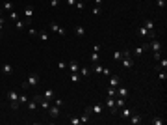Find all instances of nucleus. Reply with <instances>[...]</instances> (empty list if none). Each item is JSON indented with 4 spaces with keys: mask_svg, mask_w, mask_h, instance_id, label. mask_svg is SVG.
<instances>
[{
    "mask_svg": "<svg viewBox=\"0 0 167 125\" xmlns=\"http://www.w3.org/2000/svg\"><path fill=\"white\" fill-rule=\"evenodd\" d=\"M39 80H41V79H39L37 73H32L24 82H22V88H24V90H28V88H37V86H39Z\"/></svg>",
    "mask_w": 167,
    "mask_h": 125,
    "instance_id": "nucleus-1",
    "label": "nucleus"
},
{
    "mask_svg": "<svg viewBox=\"0 0 167 125\" xmlns=\"http://www.w3.org/2000/svg\"><path fill=\"white\" fill-rule=\"evenodd\" d=\"M7 101H9V107H11V110H17L19 108V92H15V90H9L7 92Z\"/></svg>",
    "mask_w": 167,
    "mask_h": 125,
    "instance_id": "nucleus-2",
    "label": "nucleus"
},
{
    "mask_svg": "<svg viewBox=\"0 0 167 125\" xmlns=\"http://www.w3.org/2000/svg\"><path fill=\"white\" fill-rule=\"evenodd\" d=\"M121 64H123V67H125L126 71H130V69L134 67V60L130 58V50H125V56H123Z\"/></svg>",
    "mask_w": 167,
    "mask_h": 125,
    "instance_id": "nucleus-3",
    "label": "nucleus"
},
{
    "mask_svg": "<svg viewBox=\"0 0 167 125\" xmlns=\"http://www.w3.org/2000/svg\"><path fill=\"white\" fill-rule=\"evenodd\" d=\"M104 105L110 108V114H119V108H117V105H115V99L113 97H106V101H104Z\"/></svg>",
    "mask_w": 167,
    "mask_h": 125,
    "instance_id": "nucleus-4",
    "label": "nucleus"
},
{
    "mask_svg": "<svg viewBox=\"0 0 167 125\" xmlns=\"http://www.w3.org/2000/svg\"><path fill=\"white\" fill-rule=\"evenodd\" d=\"M34 99L37 101V107H41L43 110H48V108H50V105H52V103H50L48 99H45V97H43V95H35Z\"/></svg>",
    "mask_w": 167,
    "mask_h": 125,
    "instance_id": "nucleus-5",
    "label": "nucleus"
},
{
    "mask_svg": "<svg viewBox=\"0 0 167 125\" xmlns=\"http://www.w3.org/2000/svg\"><path fill=\"white\" fill-rule=\"evenodd\" d=\"M48 30H50V32H54V34H58V36H65V28L59 26V24H56L54 21L48 22Z\"/></svg>",
    "mask_w": 167,
    "mask_h": 125,
    "instance_id": "nucleus-6",
    "label": "nucleus"
},
{
    "mask_svg": "<svg viewBox=\"0 0 167 125\" xmlns=\"http://www.w3.org/2000/svg\"><path fill=\"white\" fill-rule=\"evenodd\" d=\"M22 13H24V17H26V26H32V17H34V7H32V6H24Z\"/></svg>",
    "mask_w": 167,
    "mask_h": 125,
    "instance_id": "nucleus-7",
    "label": "nucleus"
},
{
    "mask_svg": "<svg viewBox=\"0 0 167 125\" xmlns=\"http://www.w3.org/2000/svg\"><path fill=\"white\" fill-rule=\"evenodd\" d=\"M147 50H149V43H145V45H139V47H136V49H134V56H136V58H141L143 54L147 52Z\"/></svg>",
    "mask_w": 167,
    "mask_h": 125,
    "instance_id": "nucleus-8",
    "label": "nucleus"
},
{
    "mask_svg": "<svg viewBox=\"0 0 167 125\" xmlns=\"http://www.w3.org/2000/svg\"><path fill=\"white\" fill-rule=\"evenodd\" d=\"M143 26H145V28L149 30V32L152 34L154 37H156V24H154V21H152V19H147V21L143 22Z\"/></svg>",
    "mask_w": 167,
    "mask_h": 125,
    "instance_id": "nucleus-9",
    "label": "nucleus"
},
{
    "mask_svg": "<svg viewBox=\"0 0 167 125\" xmlns=\"http://www.w3.org/2000/svg\"><path fill=\"white\" fill-rule=\"evenodd\" d=\"M137 36H139V37H145V39H152V37H154L152 34H150L149 30H147L145 26H143V24H141V26H139V28H137Z\"/></svg>",
    "mask_w": 167,
    "mask_h": 125,
    "instance_id": "nucleus-10",
    "label": "nucleus"
},
{
    "mask_svg": "<svg viewBox=\"0 0 167 125\" xmlns=\"http://www.w3.org/2000/svg\"><path fill=\"white\" fill-rule=\"evenodd\" d=\"M46 112H48V116H50L52 120H56V118L59 116V107H58V105H54V103H52V105H50V108H48Z\"/></svg>",
    "mask_w": 167,
    "mask_h": 125,
    "instance_id": "nucleus-11",
    "label": "nucleus"
},
{
    "mask_svg": "<svg viewBox=\"0 0 167 125\" xmlns=\"http://www.w3.org/2000/svg\"><path fill=\"white\" fill-rule=\"evenodd\" d=\"M89 108H91V114L100 116L102 110H104V105H102V103H97V105H93V107H89Z\"/></svg>",
    "mask_w": 167,
    "mask_h": 125,
    "instance_id": "nucleus-12",
    "label": "nucleus"
},
{
    "mask_svg": "<svg viewBox=\"0 0 167 125\" xmlns=\"http://www.w3.org/2000/svg\"><path fill=\"white\" fill-rule=\"evenodd\" d=\"M119 116H121L123 120H128L130 116H132V108H130L128 105H125V107L121 108V114H119Z\"/></svg>",
    "mask_w": 167,
    "mask_h": 125,
    "instance_id": "nucleus-13",
    "label": "nucleus"
},
{
    "mask_svg": "<svg viewBox=\"0 0 167 125\" xmlns=\"http://www.w3.org/2000/svg\"><path fill=\"white\" fill-rule=\"evenodd\" d=\"M149 49H150V50H162L164 47H162V43L158 41L156 37H152V39H150V43H149Z\"/></svg>",
    "mask_w": 167,
    "mask_h": 125,
    "instance_id": "nucleus-14",
    "label": "nucleus"
},
{
    "mask_svg": "<svg viewBox=\"0 0 167 125\" xmlns=\"http://www.w3.org/2000/svg\"><path fill=\"white\" fill-rule=\"evenodd\" d=\"M13 71H15V67L9 64V62H6V64L2 65V75H11Z\"/></svg>",
    "mask_w": 167,
    "mask_h": 125,
    "instance_id": "nucleus-15",
    "label": "nucleus"
},
{
    "mask_svg": "<svg viewBox=\"0 0 167 125\" xmlns=\"http://www.w3.org/2000/svg\"><path fill=\"white\" fill-rule=\"evenodd\" d=\"M67 69H69L71 73H78V69H80V65H78L76 60H71L69 64H67Z\"/></svg>",
    "mask_w": 167,
    "mask_h": 125,
    "instance_id": "nucleus-16",
    "label": "nucleus"
},
{
    "mask_svg": "<svg viewBox=\"0 0 167 125\" xmlns=\"http://www.w3.org/2000/svg\"><path fill=\"white\" fill-rule=\"evenodd\" d=\"M117 95L119 97H123V99H126L128 97V88H125V86H117Z\"/></svg>",
    "mask_w": 167,
    "mask_h": 125,
    "instance_id": "nucleus-17",
    "label": "nucleus"
},
{
    "mask_svg": "<svg viewBox=\"0 0 167 125\" xmlns=\"http://www.w3.org/2000/svg\"><path fill=\"white\" fill-rule=\"evenodd\" d=\"M128 122L132 123V125H139V123L143 122V118H141V116H139V114H134V112H132V116H130V118H128Z\"/></svg>",
    "mask_w": 167,
    "mask_h": 125,
    "instance_id": "nucleus-18",
    "label": "nucleus"
},
{
    "mask_svg": "<svg viewBox=\"0 0 167 125\" xmlns=\"http://www.w3.org/2000/svg\"><path fill=\"white\" fill-rule=\"evenodd\" d=\"M78 75H80L82 79H86V77H89V75H91V69H89V67H86V65H82V67L78 69Z\"/></svg>",
    "mask_w": 167,
    "mask_h": 125,
    "instance_id": "nucleus-19",
    "label": "nucleus"
},
{
    "mask_svg": "<svg viewBox=\"0 0 167 125\" xmlns=\"http://www.w3.org/2000/svg\"><path fill=\"white\" fill-rule=\"evenodd\" d=\"M121 84H123L121 77H117V75L111 77V80H110V86H111V88H117V86H121Z\"/></svg>",
    "mask_w": 167,
    "mask_h": 125,
    "instance_id": "nucleus-20",
    "label": "nucleus"
},
{
    "mask_svg": "<svg viewBox=\"0 0 167 125\" xmlns=\"http://www.w3.org/2000/svg\"><path fill=\"white\" fill-rule=\"evenodd\" d=\"M37 37H39L43 43H48V41H50V34L46 32V30H45V32H37Z\"/></svg>",
    "mask_w": 167,
    "mask_h": 125,
    "instance_id": "nucleus-21",
    "label": "nucleus"
},
{
    "mask_svg": "<svg viewBox=\"0 0 167 125\" xmlns=\"http://www.w3.org/2000/svg\"><path fill=\"white\" fill-rule=\"evenodd\" d=\"M43 97H45V99H48L50 103H52V101L56 99V92H54V90H45V95H43Z\"/></svg>",
    "mask_w": 167,
    "mask_h": 125,
    "instance_id": "nucleus-22",
    "label": "nucleus"
},
{
    "mask_svg": "<svg viewBox=\"0 0 167 125\" xmlns=\"http://www.w3.org/2000/svg\"><path fill=\"white\" fill-rule=\"evenodd\" d=\"M26 107H28V110H30V112H34L35 108H37V101H35V99H28Z\"/></svg>",
    "mask_w": 167,
    "mask_h": 125,
    "instance_id": "nucleus-23",
    "label": "nucleus"
},
{
    "mask_svg": "<svg viewBox=\"0 0 167 125\" xmlns=\"http://www.w3.org/2000/svg\"><path fill=\"white\" fill-rule=\"evenodd\" d=\"M113 99H115V105H117V108H123V107L126 105V99H123V97H119V95H115Z\"/></svg>",
    "mask_w": 167,
    "mask_h": 125,
    "instance_id": "nucleus-24",
    "label": "nucleus"
},
{
    "mask_svg": "<svg viewBox=\"0 0 167 125\" xmlns=\"http://www.w3.org/2000/svg\"><path fill=\"white\" fill-rule=\"evenodd\" d=\"M123 56H125V52H121V50H113V52H111V58H113L115 62L123 60Z\"/></svg>",
    "mask_w": 167,
    "mask_h": 125,
    "instance_id": "nucleus-25",
    "label": "nucleus"
},
{
    "mask_svg": "<svg viewBox=\"0 0 167 125\" xmlns=\"http://www.w3.org/2000/svg\"><path fill=\"white\" fill-rule=\"evenodd\" d=\"M74 34H76L78 37H84L86 36V28H84V26H74Z\"/></svg>",
    "mask_w": 167,
    "mask_h": 125,
    "instance_id": "nucleus-26",
    "label": "nucleus"
},
{
    "mask_svg": "<svg viewBox=\"0 0 167 125\" xmlns=\"http://www.w3.org/2000/svg\"><path fill=\"white\" fill-rule=\"evenodd\" d=\"M4 11H6V13L13 11V2H11V0H6V2H4Z\"/></svg>",
    "mask_w": 167,
    "mask_h": 125,
    "instance_id": "nucleus-27",
    "label": "nucleus"
},
{
    "mask_svg": "<svg viewBox=\"0 0 167 125\" xmlns=\"http://www.w3.org/2000/svg\"><path fill=\"white\" fill-rule=\"evenodd\" d=\"M7 19H9V21H19V13H17V10H13V11H9V13H7Z\"/></svg>",
    "mask_w": 167,
    "mask_h": 125,
    "instance_id": "nucleus-28",
    "label": "nucleus"
},
{
    "mask_svg": "<svg viewBox=\"0 0 167 125\" xmlns=\"http://www.w3.org/2000/svg\"><path fill=\"white\" fill-rule=\"evenodd\" d=\"M158 79L164 82V80L167 79V69H158Z\"/></svg>",
    "mask_w": 167,
    "mask_h": 125,
    "instance_id": "nucleus-29",
    "label": "nucleus"
},
{
    "mask_svg": "<svg viewBox=\"0 0 167 125\" xmlns=\"http://www.w3.org/2000/svg\"><path fill=\"white\" fill-rule=\"evenodd\" d=\"M117 95V88H111V86H108V92H106V97H115Z\"/></svg>",
    "mask_w": 167,
    "mask_h": 125,
    "instance_id": "nucleus-30",
    "label": "nucleus"
},
{
    "mask_svg": "<svg viewBox=\"0 0 167 125\" xmlns=\"http://www.w3.org/2000/svg\"><path fill=\"white\" fill-rule=\"evenodd\" d=\"M100 62V52H93L91 54V64H98Z\"/></svg>",
    "mask_w": 167,
    "mask_h": 125,
    "instance_id": "nucleus-31",
    "label": "nucleus"
},
{
    "mask_svg": "<svg viewBox=\"0 0 167 125\" xmlns=\"http://www.w3.org/2000/svg\"><path fill=\"white\" fill-rule=\"evenodd\" d=\"M156 69H167V60H165V58H164V60H162V58L158 60V65H156Z\"/></svg>",
    "mask_w": 167,
    "mask_h": 125,
    "instance_id": "nucleus-32",
    "label": "nucleus"
},
{
    "mask_svg": "<svg viewBox=\"0 0 167 125\" xmlns=\"http://www.w3.org/2000/svg\"><path fill=\"white\" fill-rule=\"evenodd\" d=\"M80 79H82V77H80V75H78V73H71V82H74V84H78V82H80Z\"/></svg>",
    "mask_w": 167,
    "mask_h": 125,
    "instance_id": "nucleus-33",
    "label": "nucleus"
},
{
    "mask_svg": "<svg viewBox=\"0 0 167 125\" xmlns=\"http://www.w3.org/2000/svg\"><path fill=\"white\" fill-rule=\"evenodd\" d=\"M162 56H164V49H162V50H152V58H154V60H160Z\"/></svg>",
    "mask_w": 167,
    "mask_h": 125,
    "instance_id": "nucleus-34",
    "label": "nucleus"
},
{
    "mask_svg": "<svg viewBox=\"0 0 167 125\" xmlns=\"http://www.w3.org/2000/svg\"><path fill=\"white\" fill-rule=\"evenodd\" d=\"M6 28V17L4 15H0V37H2V30Z\"/></svg>",
    "mask_w": 167,
    "mask_h": 125,
    "instance_id": "nucleus-35",
    "label": "nucleus"
},
{
    "mask_svg": "<svg viewBox=\"0 0 167 125\" xmlns=\"http://www.w3.org/2000/svg\"><path fill=\"white\" fill-rule=\"evenodd\" d=\"M150 122H152L154 125H164V118H160V116H154Z\"/></svg>",
    "mask_w": 167,
    "mask_h": 125,
    "instance_id": "nucleus-36",
    "label": "nucleus"
},
{
    "mask_svg": "<svg viewBox=\"0 0 167 125\" xmlns=\"http://www.w3.org/2000/svg\"><path fill=\"white\" fill-rule=\"evenodd\" d=\"M91 71H95V73H102V71H104V67H102L100 64H93V69H91Z\"/></svg>",
    "mask_w": 167,
    "mask_h": 125,
    "instance_id": "nucleus-37",
    "label": "nucleus"
},
{
    "mask_svg": "<svg viewBox=\"0 0 167 125\" xmlns=\"http://www.w3.org/2000/svg\"><path fill=\"white\" fill-rule=\"evenodd\" d=\"M19 103H21V105H26V103H28L26 93H19Z\"/></svg>",
    "mask_w": 167,
    "mask_h": 125,
    "instance_id": "nucleus-38",
    "label": "nucleus"
},
{
    "mask_svg": "<svg viewBox=\"0 0 167 125\" xmlns=\"http://www.w3.org/2000/svg\"><path fill=\"white\" fill-rule=\"evenodd\" d=\"M15 26H17L19 30H22L26 26V21H21V19H19V21H15Z\"/></svg>",
    "mask_w": 167,
    "mask_h": 125,
    "instance_id": "nucleus-39",
    "label": "nucleus"
},
{
    "mask_svg": "<svg viewBox=\"0 0 167 125\" xmlns=\"http://www.w3.org/2000/svg\"><path fill=\"white\" fill-rule=\"evenodd\" d=\"M28 34H30L32 37H35V36H37V30H35L34 26H28Z\"/></svg>",
    "mask_w": 167,
    "mask_h": 125,
    "instance_id": "nucleus-40",
    "label": "nucleus"
},
{
    "mask_svg": "<svg viewBox=\"0 0 167 125\" xmlns=\"http://www.w3.org/2000/svg\"><path fill=\"white\" fill-rule=\"evenodd\" d=\"M69 123L71 125H80V118H74L73 116V118H69Z\"/></svg>",
    "mask_w": 167,
    "mask_h": 125,
    "instance_id": "nucleus-41",
    "label": "nucleus"
},
{
    "mask_svg": "<svg viewBox=\"0 0 167 125\" xmlns=\"http://www.w3.org/2000/svg\"><path fill=\"white\" fill-rule=\"evenodd\" d=\"M58 69H59V71H65V69H67V62H58Z\"/></svg>",
    "mask_w": 167,
    "mask_h": 125,
    "instance_id": "nucleus-42",
    "label": "nucleus"
},
{
    "mask_svg": "<svg viewBox=\"0 0 167 125\" xmlns=\"http://www.w3.org/2000/svg\"><path fill=\"white\" fill-rule=\"evenodd\" d=\"M100 11H102V7H100V6H95V7H93V15H98Z\"/></svg>",
    "mask_w": 167,
    "mask_h": 125,
    "instance_id": "nucleus-43",
    "label": "nucleus"
},
{
    "mask_svg": "<svg viewBox=\"0 0 167 125\" xmlns=\"http://www.w3.org/2000/svg\"><path fill=\"white\" fill-rule=\"evenodd\" d=\"M156 4H158V7H165V0H156Z\"/></svg>",
    "mask_w": 167,
    "mask_h": 125,
    "instance_id": "nucleus-44",
    "label": "nucleus"
},
{
    "mask_svg": "<svg viewBox=\"0 0 167 125\" xmlns=\"http://www.w3.org/2000/svg\"><path fill=\"white\" fill-rule=\"evenodd\" d=\"M65 2H67V6H69V7L76 6V0H65Z\"/></svg>",
    "mask_w": 167,
    "mask_h": 125,
    "instance_id": "nucleus-45",
    "label": "nucleus"
},
{
    "mask_svg": "<svg viewBox=\"0 0 167 125\" xmlns=\"http://www.w3.org/2000/svg\"><path fill=\"white\" fill-rule=\"evenodd\" d=\"M52 103H54V105H58V107H61V105H63V99H54Z\"/></svg>",
    "mask_w": 167,
    "mask_h": 125,
    "instance_id": "nucleus-46",
    "label": "nucleus"
},
{
    "mask_svg": "<svg viewBox=\"0 0 167 125\" xmlns=\"http://www.w3.org/2000/svg\"><path fill=\"white\" fill-rule=\"evenodd\" d=\"M100 49H102L100 45H93V52H100Z\"/></svg>",
    "mask_w": 167,
    "mask_h": 125,
    "instance_id": "nucleus-47",
    "label": "nucleus"
},
{
    "mask_svg": "<svg viewBox=\"0 0 167 125\" xmlns=\"http://www.w3.org/2000/svg\"><path fill=\"white\" fill-rule=\"evenodd\" d=\"M58 4H59V0H50V6L52 7H58Z\"/></svg>",
    "mask_w": 167,
    "mask_h": 125,
    "instance_id": "nucleus-48",
    "label": "nucleus"
},
{
    "mask_svg": "<svg viewBox=\"0 0 167 125\" xmlns=\"http://www.w3.org/2000/svg\"><path fill=\"white\" fill-rule=\"evenodd\" d=\"M76 7H78V10H84V7H86V4H84V2H76Z\"/></svg>",
    "mask_w": 167,
    "mask_h": 125,
    "instance_id": "nucleus-49",
    "label": "nucleus"
},
{
    "mask_svg": "<svg viewBox=\"0 0 167 125\" xmlns=\"http://www.w3.org/2000/svg\"><path fill=\"white\" fill-rule=\"evenodd\" d=\"M95 6H100L102 7V0H95Z\"/></svg>",
    "mask_w": 167,
    "mask_h": 125,
    "instance_id": "nucleus-50",
    "label": "nucleus"
},
{
    "mask_svg": "<svg viewBox=\"0 0 167 125\" xmlns=\"http://www.w3.org/2000/svg\"><path fill=\"white\" fill-rule=\"evenodd\" d=\"M76 2H84V0H76Z\"/></svg>",
    "mask_w": 167,
    "mask_h": 125,
    "instance_id": "nucleus-51",
    "label": "nucleus"
},
{
    "mask_svg": "<svg viewBox=\"0 0 167 125\" xmlns=\"http://www.w3.org/2000/svg\"><path fill=\"white\" fill-rule=\"evenodd\" d=\"M0 15H2V10H0Z\"/></svg>",
    "mask_w": 167,
    "mask_h": 125,
    "instance_id": "nucleus-52",
    "label": "nucleus"
}]
</instances>
